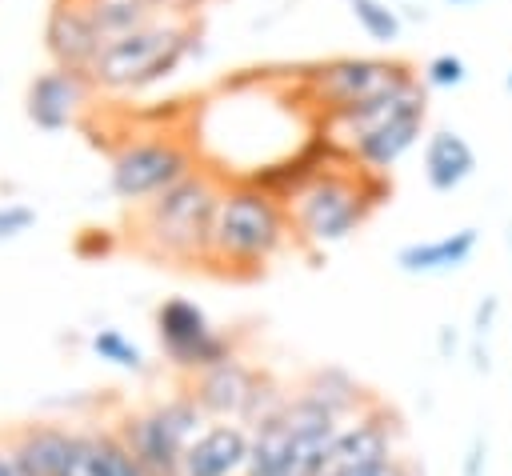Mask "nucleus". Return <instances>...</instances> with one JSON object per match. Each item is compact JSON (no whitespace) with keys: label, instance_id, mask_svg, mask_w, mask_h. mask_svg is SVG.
Returning a JSON list of instances; mask_svg holds the SVG:
<instances>
[{"label":"nucleus","instance_id":"22","mask_svg":"<svg viewBox=\"0 0 512 476\" xmlns=\"http://www.w3.org/2000/svg\"><path fill=\"white\" fill-rule=\"evenodd\" d=\"M420 80H424V88H460V84L468 80V64H464L456 52H436V56L424 64Z\"/></svg>","mask_w":512,"mask_h":476},{"label":"nucleus","instance_id":"24","mask_svg":"<svg viewBox=\"0 0 512 476\" xmlns=\"http://www.w3.org/2000/svg\"><path fill=\"white\" fill-rule=\"evenodd\" d=\"M36 224V212L28 204H0V240H12Z\"/></svg>","mask_w":512,"mask_h":476},{"label":"nucleus","instance_id":"21","mask_svg":"<svg viewBox=\"0 0 512 476\" xmlns=\"http://www.w3.org/2000/svg\"><path fill=\"white\" fill-rule=\"evenodd\" d=\"M92 352H96L100 360L116 364V368H128V372H140V368H144V352H140L128 336H120L116 328H100V332L92 336Z\"/></svg>","mask_w":512,"mask_h":476},{"label":"nucleus","instance_id":"28","mask_svg":"<svg viewBox=\"0 0 512 476\" xmlns=\"http://www.w3.org/2000/svg\"><path fill=\"white\" fill-rule=\"evenodd\" d=\"M504 88H508V92H512V68H508V76H504Z\"/></svg>","mask_w":512,"mask_h":476},{"label":"nucleus","instance_id":"23","mask_svg":"<svg viewBox=\"0 0 512 476\" xmlns=\"http://www.w3.org/2000/svg\"><path fill=\"white\" fill-rule=\"evenodd\" d=\"M324 476H420L416 464L396 452V456H384V460H368V464H352V468H336V472H324Z\"/></svg>","mask_w":512,"mask_h":476},{"label":"nucleus","instance_id":"2","mask_svg":"<svg viewBox=\"0 0 512 476\" xmlns=\"http://www.w3.org/2000/svg\"><path fill=\"white\" fill-rule=\"evenodd\" d=\"M220 188L224 184L212 172L196 168L168 192L136 204L132 224H128L136 252H144L148 260H160V264L204 268Z\"/></svg>","mask_w":512,"mask_h":476},{"label":"nucleus","instance_id":"13","mask_svg":"<svg viewBox=\"0 0 512 476\" xmlns=\"http://www.w3.org/2000/svg\"><path fill=\"white\" fill-rule=\"evenodd\" d=\"M252 448V428L240 420H208L188 444L180 476H244Z\"/></svg>","mask_w":512,"mask_h":476},{"label":"nucleus","instance_id":"4","mask_svg":"<svg viewBox=\"0 0 512 476\" xmlns=\"http://www.w3.org/2000/svg\"><path fill=\"white\" fill-rule=\"evenodd\" d=\"M332 124L340 128V144L348 148V156L360 168L388 172L424 136L428 88H424V80H416V84H408L400 92H388L380 100H368V104L344 112Z\"/></svg>","mask_w":512,"mask_h":476},{"label":"nucleus","instance_id":"18","mask_svg":"<svg viewBox=\"0 0 512 476\" xmlns=\"http://www.w3.org/2000/svg\"><path fill=\"white\" fill-rule=\"evenodd\" d=\"M244 476H300V456H296V440L284 424V408L276 416L252 424V448H248Z\"/></svg>","mask_w":512,"mask_h":476},{"label":"nucleus","instance_id":"6","mask_svg":"<svg viewBox=\"0 0 512 476\" xmlns=\"http://www.w3.org/2000/svg\"><path fill=\"white\" fill-rule=\"evenodd\" d=\"M204 424H208L204 408L192 400L188 388H180L164 400L120 412V420L112 428L120 432V440L128 444V452L136 456L144 476H180L184 452L204 432Z\"/></svg>","mask_w":512,"mask_h":476},{"label":"nucleus","instance_id":"25","mask_svg":"<svg viewBox=\"0 0 512 476\" xmlns=\"http://www.w3.org/2000/svg\"><path fill=\"white\" fill-rule=\"evenodd\" d=\"M152 16H172V20H188L204 0H140Z\"/></svg>","mask_w":512,"mask_h":476},{"label":"nucleus","instance_id":"10","mask_svg":"<svg viewBox=\"0 0 512 476\" xmlns=\"http://www.w3.org/2000/svg\"><path fill=\"white\" fill-rule=\"evenodd\" d=\"M156 336H160V352L164 360L188 380L228 356H236V344L228 332H220L208 312L184 296H172L156 308Z\"/></svg>","mask_w":512,"mask_h":476},{"label":"nucleus","instance_id":"19","mask_svg":"<svg viewBox=\"0 0 512 476\" xmlns=\"http://www.w3.org/2000/svg\"><path fill=\"white\" fill-rule=\"evenodd\" d=\"M300 392H308L312 400H320L324 408H332L344 424L352 420V416H360L376 396L352 376V372H344V368H336V364H324V368H312V372H304V380L296 384Z\"/></svg>","mask_w":512,"mask_h":476},{"label":"nucleus","instance_id":"14","mask_svg":"<svg viewBox=\"0 0 512 476\" xmlns=\"http://www.w3.org/2000/svg\"><path fill=\"white\" fill-rule=\"evenodd\" d=\"M44 48L60 68L88 72V64L100 52V36L80 8V0H52L48 20H44Z\"/></svg>","mask_w":512,"mask_h":476},{"label":"nucleus","instance_id":"16","mask_svg":"<svg viewBox=\"0 0 512 476\" xmlns=\"http://www.w3.org/2000/svg\"><path fill=\"white\" fill-rule=\"evenodd\" d=\"M480 236L476 228H456L448 236L436 240H412L396 252V268L408 276H440V272H456L468 264V256L476 252Z\"/></svg>","mask_w":512,"mask_h":476},{"label":"nucleus","instance_id":"11","mask_svg":"<svg viewBox=\"0 0 512 476\" xmlns=\"http://www.w3.org/2000/svg\"><path fill=\"white\" fill-rule=\"evenodd\" d=\"M400 440H404V424H400L396 408H388L384 400H372L360 416H352V420L340 428V436H336V444H332V452H328L324 472L396 456V452H400Z\"/></svg>","mask_w":512,"mask_h":476},{"label":"nucleus","instance_id":"20","mask_svg":"<svg viewBox=\"0 0 512 476\" xmlns=\"http://www.w3.org/2000/svg\"><path fill=\"white\" fill-rule=\"evenodd\" d=\"M344 4H348L352 20H356L376 44H392V40H400L404 20H400V12H396L388 0H344Z\"/></svg>","mask_w":512,"mask_h":476},{"label":"nucleus","instance_id":"7","mask_svg":"<svg viewBox=\"0 0 512 476\" xmlns=\"http://www.w3.org/2000/svg\"><path fill=\"white\" fill-rule=\"evenodd\" d=\"M184 388L192 392V400L204 408L208 420H240L248 428L276 416L292 396L288 384H280L268 368L248 364L240 352L188 376Z\"/></svg>","mask_w":512,"mask_h":476},{"label":"nucleus","instance_id":"12","mask_svg":"<svg viewBox=\"0 0 512 476\" xmlns=\"http://www.w3.org/2000/svg\"><path fill=\"white\" fill-rule=\"evenodd\" d=\"M88 88H96V84L88 80V72L52 64V68H44V72H36V76L28 80L24 112H28V120H32L36 128L60 132V128H68V124L80 116V108H84V100H88Z\"/></svg>","mask_w":512,"mask_h":476},{"label":"nucleus","instance_id":"9","mask_svg":"<svg viewBox=\"0 0 512 476\" xmlns=\"http://www.w3.org/2000/svg\"><path fill=\"white\" fill-rule=\"evenodd\" d=\"M196 172V156L184 140L176 136H148V140H128L108 168V184L120 200L128 204H144L160 192H168L172 184H180L184 176Z\"/></svg>","mask_w":512,"mask_h":476},{"label":"nucleus","instance_id":"27","mask_svg":"<svg viewBox=\"0 0 512 476\" xmlns=\"http://www.w3.org/2000/svg\"><path fill=\"white\" fill-rule=\"evenodd\" d=\"M0 476H24V468H20V460L12 456V448L4 444V436H0Z\"/></svg>","mask_w":512,"mask_h":476},{"label":"nucleus","instance_id":"1","mask_svg":"<svg viewBox=\"0 0 512 476\" xmlns=\"http://www.w3.org/2000/svg\"><path fill=\"white\" fill-rule=\"evenodd\" d=\"M288 244H292V220L284 200H276L272 192H264L244 176L220 188L204 268L248 280L260 276Z\"/></svg>","mask_w":512,"mask_h":476},{"label":"nucleus","instance_id":"15","mask_svg":"<svg viewBox=\"0 0 512 476\" xmlns=\"http://www.w3.org/2000/svg\"><path fill=\"white\" fill-rule=\"evenodd\" d=\"M72 436L76 428L48 424V420H28L4 432V444L20 460L24 476H64L68 456H72Z\"/></svg>","mask_w":512,"mask_h":476},{"label":"nucleus","instance_id":"8","mask_svg":"<svg viewBox=\"0 0 512 476\" xmlns=\"http://www.w3.org/2000/svg\"><path fill=\"white\" fill-rule=\"evenodd\" d=\"M416 80L420 76L412 72V64L396 60V56H336L308 72V88H312L316 104H324V124L340 120L344 112H352L368 100L400 92Z\"/></svg>","mask_w":512,"mask_h":476},{"label":"nucleus","instance_id":"5","mask_svg":"<svg viewBox=\"0 0 512 476\" xmlns=\"http://www.w3.org/2000/svg\"><path fill=\"white\" fill-rule=\"evenodd\" d=\"M192 48H196V28L188 20L156 16L152 24L100 44L96 60L88 64V80L108 92H136L172 76Z\"/></svg>","mask_w":512,"mask_h":476},{"label":"nucleus","instance_id":"3","mask_svg":"<svg viewBox=\"0 0 512 476\" xmlns=\"http://www.w3.org/2000/svg\"><path fill=\"white\" fill-rule=\"evenodd\" d=\"M340 156L336 164H328L324 172H316L296 196L284 200L288 220H292V240L308 244V248H328L348 240L380 204H388L392 196V180L388 172H372V168H348Z\"/></svg>","mask_w":512,"mask_h":476},{"label":"nucleus","instance_id":"17","mask_svg":"<svg viewBox=\"0 0 512 476\" xmlns=\"http://www.w3.org/2000/svg\"><path fill=\"white\" fill-rule=\"evenodd\" d=\"M472 172H476V148L460 132L440 128V132L428 136V144H424V180H428L432 192H452Z\"/></svg>","mask_w":512,"mask_h":476},{"label":"nucleus","instance_id":"29","mask_svg":"<svg viewBox=\"0 0 512 476\" xmlns=\"http://www.w3.org/2000/svg\"><path fill=\"white\" fill-rule=\"evenodd\" d=\"M452 4H476V0H452Z\"/></svg>","mask_w":512,"mask_h":476},{"label":"nucleus","instance_id":"26","mask_svg":"<svg viewBox=\"0 0 512 476\" xmlns=\"http://www.w3.org/2000/svg\"><path fill=\"white\" fill-rule=\"evenodd\" d=\"M484 452H488V444L476 436V440H472V448H468V460H464V476H484V472H480V464H484Z\"/></svg>","mask_w":512,"mask_h":476}]
</instances>
